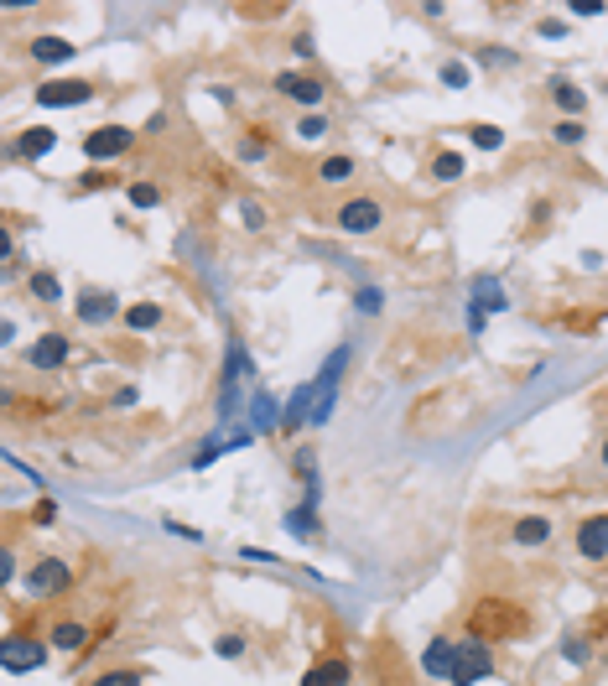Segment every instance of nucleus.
I'll return each instance as SVG.
<instances>
[{"label": "nucleus", "instance_id": "nucleus-38", "mask_svg": "<svg viewBox=\"0 0 608 686\" xmlns=\"http://www.w3.org/2000/svg\"><path fill=\"white\" fill-rule=\"evenodd\" d=\"M136 401H141V390L136 385H120L115 395H110V406H136Z\"/></svg>", "mask_w": 608, "mask_h": 686}, {"label": "nucleus", "instance_id": "nucleus-44", "mask_svg": "<svg viewBox=\"0 0 608 686\" xmlns=\"http://www.w3.org/2000/svg\"><path fill=\"white\" fill-rule=\"evenodd\" d=\"M604 468H608V442H604Z\"/></svg>", "mask_w": 608, "mask_h": 686}, {"label": "nucleus", "instance_id": "nucleus-27", "mask_svg": "<svg viewBox=\"0 0 608 686\" xmlns=\"http://www.w3.org/2000/svg\"><path fill=\"white\" fill-rule=\"evenodd\" d=\"M468 141L479 151H499L505 146V130H499V125H468Z\"/></svg>", "mask_w": 608, "mask_h": 686}, {"label": "nucleus", "instance_id": "nucleus-11", "mask_svg": "<svg viewBox=\"0 0 608 686\" xmlns=\"http://www.w3.org/2000/svg\"><path fill=\"white\" fill-rule=\"evenodd\" d=\"M578 557L582 562H604L608 557V515H587L578 525Z\"/></svg>", "mask_w": 608, "mask_h": 686}, {"label": "nucleus", "instance_id": "nucleus-5", "mask_svg": "<svg viewBox=\"0 0 608 686\" xmlns=\"http://www.w3.org/2000/svg\"><path fill=\"white\" fill-rule=\"evenodd\" d=\"M130 146H136V130H130V125H94L89 136H84V156L99 161V167L130 156Z\"/></svg>", "mask_w": 608, "mask_h": 686}, {"label": "nucleus", "instance_id": "nucleus-25", "mask_svg": "<svg viewBox=\"0 0 608 686\" xmlns=\"http://www.w3.org/2000/svg\"><path fill=\"white\" fill-rule=\"evenodd\" d=\"M354 178V156H323L317 161V182H349Z\"/></svg>", "mask_w": 608, "mask_h": 686}, {"label": "nucleus", "instance_id": "nucleus-8", "mask_svg": "<svg viewBox=\"0 0 608 686\" xmlns=\"http://www.w3.org/2000/svg\"><path fill=\"white\" fill-rule=\"evenodd\" d=\"M505 307V292H499V281H473V302H468V333L479 338L489 328V312H499Z\"/></svg>", "mask_w": 608, "mask_h": 686}, {"label": "nucleus", "instance_id": "nucleus-12", "mask_svg": "<svg viewBox=\"0 0 608 686\" xmlns=\"http://www.w3.org/2000/svg\"><path fill=\"white\" fill-rule=\"evenodd\" d=\"M240 375H250V354H244V343L234 338V343H229V359H224V401H218L224 417H229L234 401H240V395H234V390H240Z\"/></svg>", "mask_w": 608, "mask_h": 686}, {"label": "nucleus", "instance_id": "nucleus-17", "mask_svg": "<svg viewBox=\"0 0 608 686\" xmlns=\"http://www.w3.org/2000/svg\"><path fill=\"white\" fill-rule=\"evenodd\" d=\"M302 686H349V660H343V656H328L323 665H312V671H307Z\"/></svg>", "mask_w": 608, "mask_h": 686}, {"label": "nucleus", "instance_id": "nucleus-26", "mask_svg": "<svg viewBox=\"0 0 608 686\" xmlns=\"http://www.w3.org/2000/svg\"><path fill=\"white\" fill-rule=\"evenodd\" d=\"M431 178H437V182H457V178H463V156H457V151H437V156H431Z\"/></svg>", "mask_w": 608, "mask_h": 686}, {"label": "nucleus", "instance_id": "nucleus-40", "mask_svg": "<svg viewBox=\"0 0 608 686\" xmlns=\"http://www.w3.org/2000/svg\"><path fill=\"white\" fill-rule=\"evenodd\" d=\"M541 37H551V42H562V37H567V21H541Z\"/></svg>", "mask_w": 608, "mask_h": 686}, {"label": "nucleus", "instance_id": "nucleus-31", "mask_svg": "<svg viewBox=\"0 0 608 686\" xmlns=\"http://www.w3.org/2000/svg\"><path fill=\"white\" fill-rule=\"evenodd\" d=\"M562 656L572 660V665H587V660H593V645H587L582 634H567V645H562Z\"/></svg>", "mask_w": 608, "mask_h": 686}, {"label": "nucleus", "instance_id": "nucleus-22", "mask_svg": "<svg viewBox=\"0 0 608 686\" xmlns=\"http://www.w3.org/2000/svg\"><path fill=\"white\" fill-rule=\"evenodd\" d=\"M125 198H130V209H161V182L152 178H136V182H125Z\"/></svg>", "mask_w": 608, "mask_h": 686}, {"label": "nucleus", "instance_id": "nucleus-13", "mask_svg": "<svg viewBox=\"0 0 608 686\" xmlns=\"http://www.w3.org/2000/svg\"><path fill=\"white\" fill-rule=\"evenodd\" d=\"M53 650H68V656H89V624H78V619H62V624H53Z\"/></svg>", "mask_w": 608, "mask_h": 686}, {"label": "nucleus", "instance_id": "nucleus-43", "mask_svg": "<svg viewBox=\"0 0 608 686\" xmlns=\"http://www.w3.org/2000/svg\"><path fill=\"white\" fill-rule=\"evenodd\" d=\"M53 515H58V505H53V500H42V505H37V525H53Z\"/></svg>", "mask_w": 608, "mask_h": 686}, {"label": "nucleus", "instance_id": "nucleus-15", "mask_svg": "<svg viewBox=\"0 0 608 686\" xmlns=\"http://www.w3.org/2000/svg\"><path fill=\"white\" fill-rule=\"evenodd\" d=\"M551 531H556V525H551V515H520L510 536H515V546H546Z\"/></svg>", "mask_w": 608, "mask_h": 686}, {"label": "nucleus", "instance_id": "nucleus-21", "mask_svg": "<svg viewBox=\"0 0 608 686\" xmlns=\"http://www.w3.org/2000/svg\"><path fill=\"white\" fill-rule=\"evenodd\" d=\"M286 525H292V531H297L302 541L317 536V489H307V505L286 509Z\"/></svg>", "mask_w": 608, "mask_h": 686}, {"label": "nucleus", "instance_id": "nucleus-32", "mask_svg": "<svg viewBox=\"0 0 608 686\" xmlns=\"http://www.w3.org/2000/svg\"><path fill=\"white\" fill-rule=\"evenodd\" d=\"M437 79H442V84H448V89H468V68H463V62H442V68H437Z\"/></svg>", "mask_w": 608, "mask_h": 686}, {"label": "nucleus", "instance_id": "nucleus-23", "mask_svg": "<svg viewBox=\"0 0 608 686\" xmlns=\"http://www.w3.org/2000/svg\"><path fill=\"white\" fill-rule=\"evenodd\" d=\"M120 318H125V328H136V333L161 328V307H156V302H130Z\"/></svg>", "mask_w": 608, "mask_h": 686}, {"label": "nucleus", "instance_id": "nucleus-28", "mask_svg": "<svg viewBox=\"0 0 608 686\" xmlns=\"http://www.w3.org/2000/svg\"><path fill=\"white\" fill-rule=\"evenodd\" d=\"M292 468H297V478H302L307 489H317V452H312V448L297 452V458H292Z\"/></svg>", "mask_w": 608, "mask_h": 686}, {"label": "nucleus", "instance_id": "nucleus-2", "mask_svg": "<svg viewBox=\"0 0 608 686\" xmlns=\"http://www.w3.org/2000/svg\"><path fill=\"white\" fill-rule=\"evenodd\" d=\"M53 656V640H37V634H11L0 645V671L5 676H27V671H42Z\"/></svg>", "mask_w": 608, "mask_h": 686}, {"label": "nucleus", "instance_id": "nucleus-35", "mask_svg": "<svg viewBox=\"0 0 608 686\" xmlns=\"http://www.w3.org/2000/svg\"><path fill=\"white\" fill-rule=\"evenodd\" d=\"M479 62L484 68H515V53L510 47H479Z\"/></svg>", "mask_w": 608, "mask_h": 686}, {"label": "nucleus", "instance_id": "nucleus-20", "mask_svg": "<svg viewBox=\"0 0 608 686\" xmlns=\"http://www.w3.org/2000/svg\"><path fill=\"white\" fill-rule=\"evenodd\" d=\"M73 42L68 37H31V58L37 62H73Z\"/></svg>", "mask_w": 608, "mask_h": 686}, {"label": "nucleus", "instance_id": "nucleus-29", "mask_svg": "<svg viewBox=\"0 0 608 686\" xmlns=\"http://www.w3.org/2000/svg\"><path fill=\"white\" fill-rule=\"evenodd\" d=\"M89 686H146V671H104Z\"/></svg>", "mask_w": 608, "mask_h": 686}, {"label": "nucleus", "instance_id": "nucleus-4", "mask_svg": "<svg viewBox=\"0 0 608 686\" xmlns=\"http://www.w3.org/2000/svg\"><path fill=\"white\" fill-rule=\"evenodd\" d=\"M73 588V567L62 562V557H37L27 567V593L37 598V603H47V598H62Z\"/></svg>", "mask_w": 608, "mask_h": 686}, {"label": "nucleus", "instance_id": "nucleus-3", "mask_svg": "<svg viewBox=\"0 0 608 686\" xmlns=\"http://www.w3.org/2000/svg\"><path fill=\"white\" fill-rule=\"evenodd\" d=\"M484 676H494V656H489V645L484 640H457V650H453V671H448V682L453 686H479Z\"/></svg>", "mask_w": 608, "mask_h": 686}, {"label": "nucleus", "instance_id": "nucleus-6", "mask_svg": "<svg viewBox=\"0 0 608 686\" xmlns=\"http://www.w3.org/2000/svg\"><path fill=\"white\" fill-rule=\"evenodd\" d=\"M385 224V209H380V198H349V203H338V213H333V229L338 235H374Z\"/></svg>", "mask_w": 608, "mask_h": 686}, {"label": "nucleus", "instance_id": "nucleus-37", "mask_svg": "<svg viewBox=\"0 0 608 686\" xmlns=\"http://www.w3.org/2000/svg\"><path fill=\"white\" fill-rule=\"evenodd\" d=\"M266 156V136H250V141H240V161H260Z\"/></svg>", "mask_w": 608, "mask_h": 686}, {"label": "nucleus", "instance_id": "nucleus-10", "mask_svg": "<svg viewBox=\"0 0 608 686\" xmlns=\"http://www.w3.org/2000/svg\"><path fill=\"white\" fill-rule=\"evenodd\" d=\"M73 354V343H68V333H42L37 343L27 349V364L31 369H62Z\"/></svg>", "mask_w": 608, "mask_h": 686}, {"label": "nucleus", "instance_id": "nucleus-19", "mask_svg": "<svg viewBox=\"0 0 608 686\" xmlns=\"http://www.w3.org/2000/svg\"><path fill=\"white\" fill-rule=\"evenodd\" d=\"M453 650H457V640H431V645H426V656H422V671L448 682V671H453Z\"/></svg>", "mask_w": 608, "mask_h": 686}, {"label": "nucleus", "instance_id": "nucleus-36", "mask_svg": "<svg viewBox=\"0 0 608 686\" xmlns=\"http://www.w3.org/2000/svg\"><path fill=\"white\" fill-rule=\"evenodd\" d=\"M582 136H587L582 120H562V125H556V141H562V146H582Z\"/></svg>", "mask_w": 608, "mask_h": 686}, {"label": "nucleus", "instance_id": "nucleus-34", "mask_svg": "<svg viewBox=\"0 0 608 686\" xmlns=\"http://www.w3.org/2000/svg\"><path fill=\"white\" fill-rule=\"evenodd\" d=\"M297 136H302V141H323V136H328V120H323V115H302V120H297Z\"/></svg>", "mask_w": 608, "mask_h": 686}, {"label": "nucleus", "instance_id": "nucleus-1", "mask_svg": "<svg viewBox=\"0 0 608 686\" xmlns=\"http://www.w3.org/2000/svg\"><path fill=\"white\" fill-rule=\"evenodd\" d=\"M468 629H473V640H515V634H525L530 629V614L525 608H515V603H505V598H484L473 614H468Z\"/></svg>", "mask_w": 608, "mask_h": 686}, {"label": "nucleus", "instance_id": "nucleus-16", "mask_svg": "<svg viewBox=\"0 0 608 686\" xmlns=\"http://www.w3.org/2000/svg\"><path fill=\"white\" fill-rule=\"evenodd\" d=\"M58 146V130L53 125H31L16 136V156H47V151Z\"/></svg>", "mask_w": 608, "mask_h": 686}, {"label": "nucleus", "instance_id": "nucleus-33", "mask_svg": "<svg viewBox=\"0 0 608 686\" xmlns=\"http://www.w3.org/2000/svg\"><path fill=\"white\" fill-rule=\"evenodd\" d=\"M213 656L240 660V656H244V634H218V640H213Z\"/></svg>", "mask_w": 608, "mask_h": 686}, {"label": "nucleus", "instance_id": "nucleus-18", "mask_svg": "<svg viewBox=\"0 0 608 686\" xmlns=\"http://www.w3.org/2000/svg\"><path fill=\"white\" fill-rule=\"evenodd\" d=\"M546 94H551V104H556L562 115H582V104H587V94H582L572 79H551Z\"/></svg>", "mask_w": 608, "mask_h": 686}, {"label": "nucleus", "instance_id": "nucleus-42", "mask_svg": "<svg viewBox=\"0 0 608 686\" xmlns=\"http://www.w3.org/2000/svg\"><path fill=\"white\" fill-rule=\"evenodd\" d=\"M244 224H250V229H260V224H266V213H260V203H244Z\"/></svg>", "mask_w": 608, "mask_h": 686}, {"label": "nucleus", "instance_id": "nucleus-24", "mask_svg": "<svg viewBox=\"0 0 608 686\" xmlns=\"http://www.w3.org/2000/svg\"><path fill=\"white\" fill-rule=\"evenodd\" d=\"M27 292L37 302H62V281L53 276V270H31V276H27Z\"/></svg>", "mask_w": 608, "mask_h": 686}, {"label": "nucleus", "instance_id": "nucleus-39", "mask_svg": "<svg viewBox=\"0 0 608 686\" xmlns=\"http://www.w3.org/2000/svg\"><path fill=\"white\" fill-rule=\"evenodd\" d=\"M99 187H110L104 172H89V178H78V193H99Z\"/></svg>", "mask_w": 608, "mask_h": 686}, {"label": "nucleus", "instance_id": "nucleus-30", "mask_svg": "<svg viewBox=\"0 0 608 686\" xmlns=\"http://www.w3.org/2000/svg\"><path fill=\"white\" fill-rule=\"evenodd\" d=\"M380 307H385V297H380V286H359V292H354V312H365V318H374Z\"/></svg>", "mask_w": 608, "mask_h": 686}, {"label": "nucleus", "instance_id": "nucleus-41", "mask_svg": "<svg viewBox=\"0 0 608 686\" xmlns=\"http://www.w3.org/2000/svg\"><path fill=\"white\" fill-rule=\"evenodd\" d=\"M572 11H578V16H604V0H578Z\"/></svg>", "mask_w": 608, "mask_h": 686}, {"label": "nucleus", "instance_id": "nucleus-14", "mask_svg": "<svg viewBox=\"0 0 608 686\" xmlns=\"http://www.w3.org/2000/svg\"><path fill=\"white\" fill-rule=\"evenodd\" d=\"M275 94H286L297 104H323V84L307 79V73H275Z\"/></svg>", "mask_w": 608, "mask_h": 686}, {"label": "nucleus", "instance_id": "nucleus-9", "mask_svg": "<svg viewBox=\"0 0 608 686\" xmlns=\"http://www.w3.org/2000/svg\"><path fill=\"white\" fill-rule=\"evenodd\" d=\"M115 312H120V297H115V292H104V286H84V292H78V323L104 328Z\"/></svg>", "mask_w": 608, "mask_h": 686}, {"label": "nucleus", "instance_id": "nucleus-7", "mask_svg": "<svg viewBox=\"0 0 608 686\" xmlns=\"http://www.w3.org/2000/svg\"><path fill=\"white\" fill-rule=\"evenodd\" d=\"M89 99H94L89 79H47V84H37V104H47V110H78Z\"/></svg>", "mask_w": 608, "mask_h": 686}]
</instances>
